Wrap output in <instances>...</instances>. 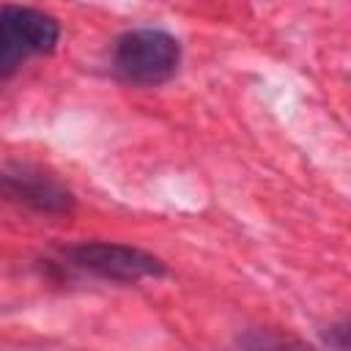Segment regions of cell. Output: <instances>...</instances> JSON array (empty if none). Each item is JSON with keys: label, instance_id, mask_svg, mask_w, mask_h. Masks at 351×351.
<instances>
[{"label": "cell", "instance_id": "obj_1", "mask_svg": "<svg viewBox=\"0 0 351 351\" xmlns=\"http://www.w3.org/2000/svg\"><path fill=\"white\" fill-rule=\"evenodd\" d=\"M178 38L159 27H132L121 33L112 47V71L126 85H162L178 71Z\"/></svg>", "mask_w": 351, "mask_h": 351}, {"label": "cell", "instance_id": "obj_2", "mask_svg": "<svg viewBox=\"0 0 351 351\" xmlns=\"http://www.w3.org/2000/svg\"><path fill=\"white\" fill-rule=\"evenodd\" d=\"M66 258L74 269L88 271L101 280H112V282H140V280L165 274V263L156 255L140 247H129V244L85 241V244L71 247Z\"/></svg>", "mask_w": 351, "mask_h": 351}, {"label": "cell", "instance_id": "obj_5", "mask_svg": "<svg viewBox=\"0 0 351 351\" xmlns=\"http://www.w3.org/2000/svg\"><path fill=\"white\" fill-rule=\"evenodd\" d=\"M19 66H22V63H19V58L14 55V49H11V44H8V38H5L3 16H0V80H3V77H8V74H14Z\"/></svg>", "mask_w": 351, "mask_h": 351}, {"label": "cell", "instance_id": "obj_6", "mask_svg": "<svg viewBox=\"0 0 351 351\" xmlns=\"http://www.w3.org/2000/svg\"><path fill=\"white\" fill-rule=\"evenodd\" d=\"M326 343L329 346H335V348H348V324L343 321V324H337V326H332V337H326Z\"/></svg>", "mask_w": 351, "mask_h": 351}, {"label": "cell", "instance_id": "obj_4", "mask_svg": "<svg viewBox=\"0 0 351 351\" xmlns=\"http://www.w3.org/2000/svg\"><path fill=\"white\" fill-rule=\"evenodd\" d=\"M0 16H3L5 38H8L14 55L19 58V63H25L36 55L52 52L55 44L60 41V25L47 11H38L30 5H3Z\"/></svg>", "mask_w": 351, "mask_h": 351}, {"label": "cell", "instance_id": "obj_3", "mask_svg": "<svg viewBox=\"0 0 351 351\" xmlns=\"http://www.w3.org/2000/svg\"><path fill=\"white\" fill-rule=\"evenodd\" d=\"M0 197L27 206L38 214H69L74 206L69 186L33 165H11L0 170Z\"/></svg>", "mask_w": 351, "mask_h": 351}]
</instances>
